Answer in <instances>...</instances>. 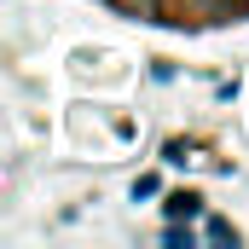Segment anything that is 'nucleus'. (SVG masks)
Masks as SVG:
<instances>
[{"mask_svg": "<svg viewBox=\"0 0 249 249\" xmlns=\"http://www.w3.org/2000/svg\"><path fill=\"white\" fill-rule=\"evenodd\" d=\"M110 18L145 23V29H168V35H226L249 29V0H87Z\"/></svg>", "mask_w": 249, "mask_h": 249, "instance_id": "obj_1", "label": "nucleus"}]
</instances>
